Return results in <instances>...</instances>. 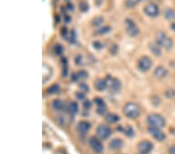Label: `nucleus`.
Masks as SVG:
<instances>
[{
  "label": "nucleus",
  "instance_id": "nucleus-1",
  "mask_svg": "<svg viewBox=\"0 0 175 154\" xmlns=\"http://www.w3.org/2000/svg\"><path fill=\"white\" fill-rule=\"evenodd\" d=\"M123 113L128 118L136 119L139 117L141 111L140 107L135 102H128L123 107Z\"/></svg>",
  "mask_w": 175,
  "mask_h": 154
},
{
  "label": "nucleus",
  "instance_id": "nucleus-2",
  "mask_svg": "<svg viewBox=\"0 0 175 154\" xmlns=\"http://www.w3.org/2000/svg\"><path fill=\"white\" fill-rule=\"evenodd\" d=\"M156 44L159 47H164L166 50H170L173 47L174 42L170 37H168L167 34L163 32L158 33L156 36Z\"/></svg>",
  "mask_w": 175,
  "mask_h": 154
},
{
  "label": "nucleus",
  "instance_id": "nucleus-3",
  "mask_svg": "<svg viewBox=\"0 0 175 154\" xmlns=\"http://www.w3.org/2000/svg\"><path fill=\"white\" fill-rule=\"evenodd\" d=\"M147 120L150 126L162 128L166 126L165 118L159 114H150L148 115Z\"/></svg>",
  "mask_w": 175,
  "mask_h": 154
},
{
  "label": "nucleus",
  "instance_id": "nucleus-4",
  "mask_svg": "<svg viewBox=\"0 0 175 154\" xmlns=\"http://www.w3.org/2000/svg\"><path fill=\"white\" fill-rule=\"evenodd\" d=\"M125 29L126 34L132 37L138 36L139 34V29L132 19L127 18L125 20Z\"/></svg>",
  "mask_w": 175,
  "mask_h": 154
},
{
  "label": "nucleus",
  "instance_id": "nucleus-5",
  "mask_svg": "<svg viewBox=\"0 0 175 154\" xmlns=\"http://www.w3.org/2000/svg\"><path fill=\"white\" fill-rule=\"evenodd\" d=\"M107 81V88H109L112 93H118L121 89V83L118 78L107 76L105 79Z\"/></svg>",
  "mask_w": 175,
  "mask_h": 154
},
{
  "label": "nucleus",
  "instance_id": "nucleus-6",
  "mask_svg": "<svg viewBox=\"0 0 175 154\" xmlns=\"http://www.w3.org/2000/svg\"><path fill=\"white\" fill-rule=\"evenodd\" d=\"M144 13L146 15L152 18L157 17L159 14V6L154 3H148L145 7H144Z\"/></svg>",
  "mask_w": 175,
  "mask_h": 154
},
{
  "label": "nucleus",
  "instance_id": "nucleus-7",
  "mask_svg": "<svg viewBox=\"0 0 175 154\" xmlns=\"http://www.w3.org/2000/svg\"><path fill=\"white\" fill-rule=\"evenodd\" d=\"M153 61L148 56H143L139 58L138 62V68L142 72H147L151 69Z\"/></svg>",
  "mask_w": 175,
  "mask_h": 154
},
{
  "label": "nucleus",
  "instance_id": "nucleus-8",
  "mask_svg": "<svg viewBox=\"0 0 175 154\" xmlns=\"http://www.w3.org/2000/svg\"><path fill=\"white\" fill-rule=\"evenodd\" d=\"M111 129L110 127L104 125V124H101L97 126V134L101 139H107L111 136Z\"/></svg>",
  "mask_w": 175,
  "mask_h": 154
},
{
  "label": "nucleus",
  "instance_id": "nucleus-9",
  "mask_svg": "<svg viewBox=\"0 0 175 154\" xmlns=\"http://www.w3.org/2000/svg\"><path fill=\"white\" fill-rule=\"evenodd\" d=\"M149 134L151 135L155 139H157V141L163 142L164 141L167 136L165 135V133L163 132L159 128H157V127H153V126H149L148 128Z\"/></svg>",
  "mask_w": 175,
  "mask_h": 154
},
{
  "label": "nucleus",
  "instance_id": "nucleus-10",
  "mask_svg": "<svg viewBox=\"0 0 175 154\" xmlns=\"http://www.w3.org/2000/svg\"><path fill=\"white\" fill-rule=\"evenodd\" d=\"M153 148V144L148 140H143L138 144V149L140 154H149Z\"/></svg>",
  "mask_w": 175,
  "mask_h": 154
},
{
  "label": "nucleus",
  "instance_id": "nucleus-11",
  "mask_svg": "<svg viewBox=\"0 0 175 154\" xmlns=\"http://www.w3.org/2000/svg\"><path fill=\"white\" fill-rule=\"evenodd\" d=\"M89 145L94 152L96 153H101L104 150V146L100 141L99 138H97L95 136H92L89 139Z\"/></svg>",
  "mask_w": 175,
  "mask_h": 154
},
{
  "label": "nucleus",
  "instance_id": "nucleus-12",
  "mask_svg": "<svg viewBox=\"0 0 175 154\" xmlns=\"http://www.w3.org/2000/svg\"><path fill=\"white\" fill-rule=\"evenodd\" d=\"M91 128V124L89 121H81L77 124V131L79 132V133L82 134V135H86L87 133V132Z\"/></svg>",
  "mask_w": 175,
  "mask_h": 154
},
{
  "label": "nucleus",
  "instance_id": "nucleus-13",
  "mask_svg": "<svg viewBox=\"0 0 175 154\" xmlns=\"http://www.w3.org/2000/svg\"><path fill=\"white\" fill-rule=\"evenodd\" d=\"M94 87L97 91L103 92L107 88V84L106 79H97L94 82Z\"/></svg>",
  "mask_w": 175,
  "mask_h": 154
},
{
  "label": "nucleus",
  "instance_id": "nucleus-14",
  "mask_svg": "<svg viewBox=\"0 0 175 154\" xmlns=\"http://www.w3.org/2000/svg\"><path fill=\"white\" fill-rule=\"evenodd\" d=\"M168 70L163 66H158L154 70V76L157 79H163L167 76Z\"/></svg>",
  "mask_w": 175,
  "mask_h": 154
},
{
  "label": "nucleus",
  "instance_id": "nucleus-15",
  "mask_svg": "<svg viewBox=\"0 0 175 154\" xmlns=\"http://www.w3.org/2000/svg\"><path fill=\"white\" fill-rule=\"evenodd\" d=\"M123 146V141L121 138H115L111 140L109 142V147L113 150H116V149H121Z\"/></svg>",
  "mask_w": 175,
  "mask_h": 154
},
{
  "label": "nucleus",
  "instance_id": "nucleus-16",
  "mask_svg": "<svg viewBox=\"0 0 175 154\" xmlns=\"http://www.w3.org/2000/svg\"><path fill=\"white\" fill-rule=\"evenodd\" d=\"M105 120L109 124H115V123H117L120 121V117L116 114L109 113V114H107L105 116Z\"/></svg>",
  "mask_w": 175,
  "mask_h": 154
},
{
  "label": "nucleus",
  "instance_id": "nucleus-17",
  "mask_svg": "<svg viewBox=\"0 0 175 154\" xmlns=\"http://www.w3.org/2000/svg\"><path fill=\"white\" fill-rule=\"evenodd\" d=\"M69 112L72 115H76L79 111V105L75 101H72L69 104L68 106Z\"/></svg>",
  "mask_w": 175,
  "mask_h": 154
},
{
  "label": "nucleus",
  "instance_id": "nucleus-18",
  "mask_svg": "<svg viewBox=\"0 0 175 154\" xmlns=\"http://www.w3.org/2000/svg\"><path fill=\"white\" fill-rule=\"evenodd\" d=\"M161 47H159L157 44H151L149 45V49L151 51V52L156 56H160L162 52H161Z\"/></svg>",
  "mask_w": 175,
  "mask_h": 154
},
{
  "label": "nucleus",
  "instance_id": "nucleus-19",
  "mask_svg": "<svg viewBox=\"0 0 175 154\" xmlns=\"http://www.w3.org/2000/svg\"><path fill=\"white\" fill-rule=\"evenodd\" d=\"M52 106L53 109L57 111H62L63 108V102L59 99H55L52 103Z\"/></svg>",
  "mask_w": 175,
  "mask_h": 154
},
{
  "label": "nucleus",
  "instance_id": "nucleus-20",
  "mask_svg": "<svg viewBox=\"0 0 175 154\" xmlns=\"http://www.w3.org/2000/svg\"><path fill=\"white\" fill-rule=\"evenodd\" d=\"M60 91V86L58 83H55L50 86L47 90V92L49 94H56Z\"/></svg>",
  "mask_w": 175,
  "mask_h": 154
},
{
  "label": "nucleus",
  "instance_id": "nucleus-21",
  "mask_svg": "<svg viewBox=\"0 0 175 154\" xmlns=\"http://www.w3.org/2000/svg\"><path fill=\"white\" fill-rule=\"evenodd\" d=\"M140 1L141 0H125L124 5L127 9H132L138 5L140 3Z\"/></svg>",
  "mask_w": 175,
  "mask_h": 154
},
{
  "label": "nucleus",
  "instance_id": "nucleus-22",
  "mask_svg": "<svg viewBox=\"0 0 175 154\" xmlns=\"http://www.w3.org/2000/svg\"><path fill=\"white\" fill-rule=\"evenodd\" d=\"M164 16L168 20H172L175 19V11L171 9H167L164 11Z\"/></svg>",
  "mask_w": 175,
  "mask_h": 154
},
{
  "label": "nucleus",
  "instance_id": "nucleus-23",
  "mask_svg": "<svg viewBox=\"0 0 175 154\" xmlns=\"http://www.w3.org/2000/svg\"><path fill=\"white\" fill-rule=\"evenodd\" d=\"M104 22V18L102 16H96L91 20V24L94 26H100Z\"/></svg>",
  "mask_w": 175,
  "mask_h": 154
},
{
  "label": "nucleus",
  "instance_id": "nucleus-24",
  "mask_svg": "<svg viewBox=\"0 0 175 154\" xmlns=\"http://www.w3.org/2000/svg\"><path fill=\"white\" fill-rule=\"evenodd\" d=\"M79 9L83 13H86V12L89 10L90 5H88V3L86 2H80L79 3Z\"/></svg>",
  "mask_w": 175,
  "mask_h": 154
},
{
  "label": "nucleus",
  "instance_id": "nucleus-25",
  "mask_svg": "<svg viewBox=\"0 0 175 154\" xmlns=\"http://www.w3.org/2000/svg\"><path fill=\"white\" fill-rule=\"evenodd\" d=\"M64 47L61 44H57L55 45V47H54V52L57 55H62L64 52Z\"/></svg>",
  "mask_w": 175,
  "mask_h": 154
},
{
  "label": "nucleus",
  "instance_id": "nucleus-26",
  "mask_svg": "<svg viewBox=\"0 0 175 154\" xmlns=\"http://www.w3.org/2000/svg\"><path fill=\"white\" fill-rule=\"evenodd\" d=\"M123 132H125V136H127L128 137H132L134 136L133 128H132V127H131L130 126H126L125 128H124Z\"/></svg>",
  "mask_w": 175,
  "mask_h": 154
},
{
  "label": "nucleus",
  "instance_id": "nucleus-27",
  "mask_svg": "<svg viewBox=\"0 0 175 154\" xmlns=\"http://www.w3.org/2000/svg\"><path fill=\"white\" fill-rule=\"evenodd\" d=\"M111 31V27L110 26H101L99 27V29L97 31V33L99 34H106L107 33H109Z\"/></svg>",
  "mask_w": 175,
  "mask_h": 154
},
{
  "label": "nucleus",
  "instance_id": "nucleus-28",
  "mask_svg": "<svg viewBox=\"0 0 175 154\" xmlns=\"http://www.w3.org/2000/svg\"><path fill=\"white\" fill-rule=\"evenodd\" d=\"M77 74H78L79 78L82 79H86L88 78V76H89L88 73H87L86 70H84V69L79 70L78 73H77Z\"/></svg>",
  "mask_w": 175,
  "mask_h": 154
},
{
  "label": "nucleus",
  "instance_id": "nucleus-29",
  "mask_svg": "<svg viewBox=\"0 0 175 154\" xmlns=\"http://www.w3.org/2000/svg\"><path fill=\"white\" fill-rule=\"evenodd\" d=\"M94 103L97 104V107H104V106H106L104 103V100L103 99H101L100 97H96L94 98Z\"/></svg>",
  "mask_w": 175,
  "mask_h": 154
},
{
  "label": "nucleus",
  "instance_id": "nucleus-30",
  "mask_svg": "<svg viewBox=\"0 0 175 154\" xmlns=\"http://www.w3.org/2000/svg\"><path fill=\"white\" fill-rule=\"evenodd\" d=\"M79 89L81 90L83 93H87V92L90 91V87L85 83H80L79 85Z\"/></svg>",
  "mask_w": 175,
  "mask_h": 154
},
{
  "label": "nucleus",
  "instance_id": "nucleus-31",
  "mask_svg": "<svg viewBox=\"0 0 175 154\" xmlns=\"http://www.w3.org/2000/svg\"><path fill=\"white\" fill-rule=\"evenodd\" d=\"M93 47L97 50H101L104 47V45L102 44L100 41H96L93 42Z\"/></svg>",
  "mask_w": 175,
  "mask_h": 154
},
{
  "label": "nucleus",
  "instance_id": "nucleus-32",
  "mask_svg": "<svg viewBox=\"0 0 175 154\" xmlns=\"http://www.w3.org/2000/svg\"><path fill=\"white\" fill-rule=\"evenodd\" d=\"M107 111V109H106V106H104V107H97V112L99 115H104Z\"/></svg>",
  "mask_w": 175,
  "mask_h": 154
},
{
  "label": "nucleus",
  "instance_id": "nucleus-33",
  "mask_svg": "<svg viewBox=\"0 0 175 154\" xmlns=\"http://www.w3.org/2000/svg\"><path fill=\"white\" fill-rule=\"evenodd\" d=\"M83 106L85 109L88 110L90 108H91L92 107V103L90 100H84L83 103Z\"/></svg>",
  "mask_w": 175,
  "mask_h": 154
},
{
  "label": "nucleus",
  "instance_id": "nucleus-34",
  "mask_svg": "<svg viewBox=\"0 0 175 154\" xmlns=\"http://www.w3.org/2000/svg\"><path fill=\"white\" fill-rule=\"evenodd\" d=\"M68 34V29L66 28L65 26H63L62 30H61V34H62V36L63 37H65V38H67Z\"/></svg>",
  "mask_w": 175,
  "mask_h": 154
},
{
  "label": "nucleus",
  "instance_id": "nucleus-35",
  "mask_svg": "<svg viewBox=\"0 0 175 154\" xmlns=\"http://www.w3.org/2000/svg\"><path fill=\"white\" fill-rule=\"evenodd\" d=\"M76 98L79 100H83L85 99V95L83 92H76Z\"/></svg>",
  "mask_w": 175,
  "mask_h": 154
},
{
  "label": "nucleus",
  "instance_id": "nucleus-36",
  "mask_svg": "<svg viewBox=\"0 0 175 154\" xmlns=\"http://www.w3.org/2000/svg\"><path fill=\"white\" fill-rule=\"evenodd\" d=\"M118 47L117 45H113L110 48V52L111 53L112 55H115L116 53L118 52Z\"/></svg>",
  "mask_w": 175,
  "mask_h": 154
},
{
  "label": "nucleus",
  "instance_id": "nucleus-37",
  "mask_svg": "<svg viewBox=\"0 0 175 154\" xmlns=\"http://www.w3.org/2000/svg\"><path fill=\"white\" fill-rule=\"evenodd\" d=\"M82 61H83V57H82L81 55H77L76 57V59H75V62H76V65H81Z\"/></svg>",
  "mask_w": 175,
  "mask_h": 154
},
{
  "label": "nucleus",
  "instance_id": "nucleus-38",
  "mask_svg": "<svg viewBox=\"0 0 175 154\" xmlns=\"http://www.w3.org/2000/svg\"><path fill=\"white\" fill-rule=\"evenodd\" d=\"M71 79H72V81L75 82V83L78 82V80L79 79V78L78 76V74H77V73H73V74H72Z\"/></svg>",
  "mask_w": 175,
  "mask_h": 154
},
{
  "label": "nucleus",
  "instance_id": "nucleus-39",
  "mask_svg": "<svg viewBox=\"0 0 175 154\" xmlns=\"http://www.w3.org/2000/svg\"><path fill=\"white\" fill-rule=\"evenodd\" d=\"M174 94H175L174 90H168V91L167 92L166 95H167V97H173L174 96Z\"/></svg>",
  "mask_w": 175,
  "mask_h": 154
},
{
  "label": "nucleus",
  "instance_id": "nucleus-40",
  "mask_svg": "<svg viewBox=\"0 0 175 154\" xmlns=\"http://www.w3.org/2000/svg\"><path fill=\"white\" fill-rule=\"evenodd\" d=\"M67 9H68V10L73 11V9H74L73 5L71 3H69L68 4H67Z\"/></svg>",
  "mask_w": 175,
  "mask_h": 154
},
{
  "label": "nucleus",
  "instance_id": "nucleus-41",
  "mask_svg": "<svg viewBox=\"0 0 175 154\" xmlns=\"http://www.w3.org/2000/svg\"><path fill=\"white\" fill-rule=\"evenodd\" d=\"M64 20H65V22L66 24H68V23L71 22V17L69 16H68V15H65Z\"/></svg>",
  "mask_w": 175,
  "mask_h": 154
},
{
  "label": "nucleus",
  "instance_id": "nucleus-42",
  "mask_svg": "<svg viewBox=\"0 0 175 154\" xmlns=\"http://www.w3.org/2000/svg\"><path fill=\"white\" fill-rule=\"evenodd\" d=\"M103 2H104V0H95V4L97 6H100V5H102Z\"/></svg>",
  "mask_w": 175,
  "mask_h": 154
},
{
  "label": "nucleus",
  "instance_id": "nucleus-43",
  "mask_svg": "<svg viewBox=\"0 0 175 154\" xmlns=\"http://www.w3.org/2000/svg\"><path fill=\"white\" fill-rule=\"evenodd\" d=\"M60 121L62 122V125L63 124H65V118H63L62 117H60L59 118H58V122L60 124Z\"/></svg>",
  "mask_w": 175,
  "mask_h": 154
},
{
  "label": "nucleus",
  "instance_id": "nucleus-44",
  "mask_svg": "<svg viewBox=\"0 0 175 154\" xmlns=\"http://www.w3.org/2000/svg\"><path fill=\"white\" fill-rule=\"evenodd\" d=\"M170 151L171 154H175V146H172L170 149Z\"/></svg>",
  "mask_w": 175,
  "mask_h": 154
},
{
  "label": "nucleus",
  "instance_id": "nucleus-45",
  "mask_svg": "<svg viewBox=\"0 0 175 154\" xmlns=\"http://www.w3.org/2000/svg\"><path fill=\"white\" fill-rule=\"evenodd\" d=\"M171 29H172L173 31H174V33H175V22H174V23H173V24H171Z\"/></svg>",
  "mask_w": 175,
  "mask_h": 154
},
{
  "label": "nucleus",
  "instance_id": "nucleus-46",
  "mask_svg": "<svg viewBox=\"0 0 175 154\" xmlns=\"http://www.w3.org/2000/svg\"><path fill=\"white\" fill-rule=\"evenodd\" d=\"M142 1H147V0H142Z\"/></svg>",
  "mask_w": 175,
  "mask_h": 154
}]
</instances>
